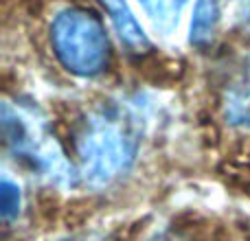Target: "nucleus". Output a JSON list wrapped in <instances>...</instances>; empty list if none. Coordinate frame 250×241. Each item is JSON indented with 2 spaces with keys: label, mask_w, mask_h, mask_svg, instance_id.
I'll use <instances>...</instances> for the list:
<instances>
[{
  "label": "nucleus",
  "mask_w": 250,
  "mask_h": 241,
  "mask_svg": "<svg viewBox=\"0 0 250 241\" xmlns=\"http://www.w3.org/2000/svg\"><path fill=\"white\" fill-rule=\"evenodd\" d=\"M138 129L132 114L105 105L88 117L77 138V176L83 184L101 189L129 171L138 154Z\"/></svg>",
  "instance_id": "obj_1"
},
{
  "label": "nucleus",
  "mask_w": 250,
  "mask_h": 241,
  "mask_svg": "<svg viewBox=\"0 0 250 241\" xmlns=\"http://www.w3.org/2000/svg\"><path fill=\"white\" fill-rule=\"evenodd\" d=\"M2 136L9 151L40 178L57 186H70L77 180V169L68 162L60 142L42 120L26 105L2 103Z\"/></svg>",
  "instance_id": "obj_2"
},
{
  "label": "nucleus",
  "mask_w": 250,
  "mask_h": 241,
  "mask_svg": "<svg viewBox=\"0 0 250 241\" xmlns=\"http://www.w3.org/2000/svg\"><path fill=\"white\" fill-rule=\"evenodd\" d=\"M222 2L224 0H198L191 16L189 42L198 48H207L213 44L222 22Z\"/></svg>",
  "instance_id": "obj_5"
},
{
  "label": "nucleus",
  "mask_w": 250,
  "mask_h": 241,
  "mask_svg": "<svg viewBox=\"0 0 250 241\" xmlns=\"http://www.w3.org/2000/svg\"><path fill=\"white\" fill-rule=\"evenodd\" d=\"M99 2L104 4V9L108 11V16H110V20H112L114 29H117L119 38H121L132 51L141 53L149 46V40H147L143 26L138 24V20L132 13V9H129L127 0H99Z\"/></svg>",
  "instance_id": "obj_4"
},
{
  "label": "nucleus",
  "mask_w": 250,
  "mask_h": 241,
  "mask_svg": "<svg viewBox=\"0 0 250 241\" xmlns=\"http://www.w3.org/2000/svg\"><path fill=\"white\" fill-rule=\"evenodd\" d=\"M151 29L163 38H171L180 26L189 0H136Z\"/></svg>",
  "instance_id": "obj_6"
},
{
  "label": "nucleus",
  "mask_w": 250,
  "mask_h": 241,
  "mask_svg": "<svg viewBox=\"0 0 250 241\" xmlns=\"http://www.w3.org/2000/svg\"><path fill=\"white\" fill-rule=\"evenodd\" d=\"M51 44L60 64L77 77H97L108 66V33L88 9H62L51 24Z\"/></svg>",
  "instance_id": "obj_3"
},
{
  "label": "nucleus",
  "mask_w": 250,
  "mask_h": 241,
  "mask_svg": "<svg viewBox=\"0 0 250 241\" xmlns=\"http://www.w3.org/2000/svg\"><path fill=\"white\" fill-rule=\"evenodd\" d=\"M64 241H92L90 237H73V239H64Z\"/></svg>",
  "instance_id": "obj_9"
},
{
  "label": "nucleus",
  "mask_w": 250,
  "mask_h": 241,
  "mask_svg": "<svg viewBox=\"0 0 250 241\" xmlns=\"http://www.w3.org/2000/svg\"><path fill=\"white\" fill-rule=\"evenodd\" d=\"M235 18L244 31H250V0H237L235 7Z\"/></svg>",
  "instance_id": "obj_8"
},
{
  "label": "nucleus",
  "mask_w": 250,
  "mask_h": 241,
  "mask_svg": "<svg viewBox=\"0 0 250 241\" xmlns=\"http://www.w3.org/2000/svg\"><path fill=\"white\" fill-rule=\"evenodd\" d=\"M0 198H2V217L4 221H11L20 215V206H22V193L18 182H13L11 178L4 173L2 182H0Z\"/></svg>",
  "instance_id": "obj_7"
}]
</instances>
